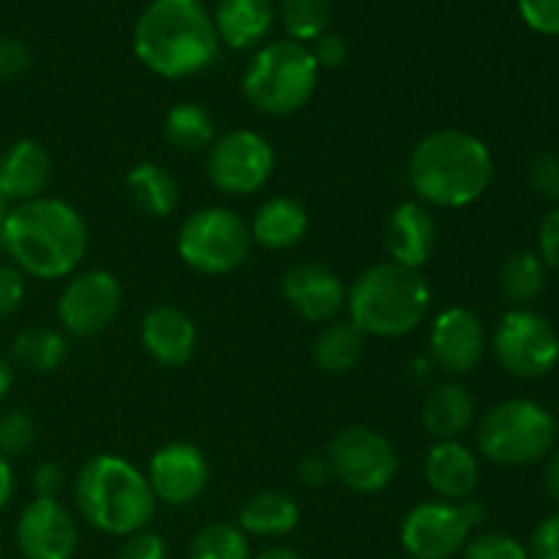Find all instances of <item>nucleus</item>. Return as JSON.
<instances>
[{
	"label": "nucleus",
	"mask_w": 559,
	"mask_h": 559,
	"mask_svg": "<svg viewBox=\"0 0 559 559\" xmlns=\"http://www.w3.org/2000/svg\"><path fill=\"white\" fill-rule=\"evenodd\" d=\"M74 502L93 530L112 538L147 530L156 513V497L145 473L118 453H98L74 478Z\"/></svg>",
	"instance_id": "nucleus-4"
},
{
	"label": "nucleus",
	"mask_w": 559,
	"mask_h": 559,
	"mask_svg": "<svg viewBox=\"0 0 559 559\" xmlns=\"http://www.w3.org/2000/svg\"><path fill=\"white\" fill-rule=\"evenodd\" d=\"M31 66V49L25 41L11 36H0V80H14L25 74Z\"/></svg>",
	"instance_id": "nucleus-40"
},
{
	"label": "nucleus",
	"mask_w": 559,
	"mask_h": 559,
	"mask_svg": "<svg viewBox=\"0 0 559 559\" xmlns=\"http://www.w3.org/2000/svg\"><path fill=\"white\" fill-rule=\"evenodd\" d=\"M527 551L530 559H559V513L535 527Z\"/></svg>",
	"instance_id": "nucleus-41"
},
{
	"label": "nucleus",
	"mask_w": 559,
	"mask_h": 559,
	"mask_svg": "<svg viewBox=\"0 0 559 559\" xmlns=\"http://www.w3.org/2000/svg\"><path fill=\"white\" fill-rule=\"evenodd\" d=\"M140 344L158 366L180 369L194 358L197 325L178 306L156 304L142 314Z\"/></svg>",
	"instance_id": "nucleus-18"
},
{
	"label": "nucleus",
	"mask_w": 559,
	"mask_h": 559,
	"mask_svg": "<svg viewBox=\"0 0 559 559\" xmlns=\"http://www.w3.org/2000/svg\"><path fill=\"white\" fill-rule=\"evenodd\" d=\"M407 180L426 207L462 211L495 183V156L489 145L469 131L437 129L415 142Z\"/></svg>",
	"instance_id": "nucleus-2"
},
{
	"label": "nucleus",
	"mask_w": 559,
	"mask_h": 559,
	"mask_svg": "<svg viewBox=\"0 0 559 559\" xmlns=\"http://www.w3.org/2000/svg\"><path fill=\"white\" fill-rule=\"evenodd\" d=\"M344 309L364 336L402 338L429 317L431 287L420 271L385 260L355 278Z\"/></svg>",
	"instance_id": "nucleus-5"
},
{
	"label": "nucleus",
	"mask_w": 559,
	"mask_h": 559,
	"mask_svg": "<svg viewBox=\"0 0 559 559\" xmlns=\"http://www.w3.org/2000/svg\"><path fill=\"white\" fill-rule=\"evenodd\" d=\"M278 16L293 41H314L328 31L331 22V0H282Z\"/></svg>",
	"instance_id": "nucleus-32"
},
{
	"label": "nucleus",
	"mask_w": 559,
	"mask_h": 559,
	"mask_svg": "<svg viewBox=\"0 0 559 559\" xmlns=\"http://www.w3.org/2000/svg\"><path fill=\"white\" fill-rule=\"evenodd\" d=\"M276 9L273 0H218L213 11V27L218 41L229 49L260 47L271 33Z\"/></svg>",
	"instance_id": "nucleus-24"
},
{
	"label": "nucleus",
	"mask_w": 559,
	"mask_h": 559,
	"mask_svg": "<svg viewBox=\"0 0 559 559\" xmlns=\"http://www.w3.org/2000/svg\"><path fill=\"white\" fill-rule=\"evenodd\" d=\"M9 211H11V202L5 200L3 191H0V227H3V222H5V216H9Z\"/></svg>",
	"instance_id": "nucleus-49"
},
{
	"label": "nucleus",
	"mask_w": 559,
	"mask_h": 559,
	"mask_svg": "<svg viewBox=\"0 0 559 559\" xmlns=\"http://www.w3.org/2000/svg\"><path fill=\"white\" fill-rule=\"evenodd\" d=\"M38 440V426L25 409H9L0 415V456L20 459L33 451Z\"/></svg>",
	"instance_id": "nucleus-33"
},
{
	"label": "nucleus",
	"mask_w": 559,
	"mask_h": 559,
	"mask_svg": "<svg viewBox=\"0 0 559 559\" xmlns=\"http://www.w3.org/2000/svg\"><path fill=\"white\" fill-rule=\"evenodd\" d=\"M123 306V284L115 273L91 267L69 276L58 295V320L63 333L76 338H93L107 331Z\"/></svg>",
	"instance_id": "nucleus-12"
},
{
	"label": "nucleus",
	"mask_w": 559,
	"mask_h": 559,
	"mask_svg": "<svg viewBox=\"0 0 559 559\" xmlns=\"http://www.w3.org/2000/svg\"><path fill=\"white\" fill-rule=\"evenodd\" d=\"M164 140L180 153L207 151L216 140V120L202 104L180 102L164 115Z\"/></svg>",
	"instance_id": "nucleus-29"
},
{
	"label": "nucleus",
	"mask_w": 559,
	"mask_h": 559,
	"mask_svg": "<svg viewBox=\"0 0 559 559\" xmlns=\"http://www.w3.org/2000/svg\"><path fill=\"white\" fill-rule=\"evenodd\" d=\"M52 180V158L38 140H16L0 153V191L11 205L44 197Z\"/></svg>",
	"instance_id": "nucleus-21"
},
{
	"label": "nucleus",
	"mask_w": 559,
	"mask_h": 559,
	"mask_svg": "<svg viewBox=\"0 0 559 559\" xmlns=\"http://www.w3.org/2000/svg\"><path fill=\"white\" fill-rule=\"evenodd\" d=\"M282 295L289 309L311 325L338 320L347 306V287L342 276L320 262H298L282 278Z\"/></svg>",
	"instance_id": "nucleus-17"
},
{
	"label": "nucleus",
	"mask_w": 559,
	"mask_h": 559,
	"mask_svg": "<svg viewBox=\"0 0 559 559\" xmlns=\"http://www.w3.org/2000/svg\"><path fill=\"white\" fill-rule=\"evenodd\" d=\"M189 559H251L249 538L240 533L238 524L213 522L194 535Z\"/></svg>",
	"instance_id": "nucleus-31"
},
{
	"label": "nucleus",
	"mask_w": 559,
	"mask_h": 559,
	"mask_svg": "<svg viewBox=\"0 0 559 559\" xmlns=\"http://www.w3.org/2000/svg\"><path fill=\"white\" fill-rule=\"evenodd\" d=\"M218 36L202 0H153L134 25V55L164 80H186L216 60Z\"/></svg>",
	"instance_id": "nucleus-3"
},
{
	"label": "nucleus",
	"mask_w": 559,
	"mask_h": 559,
	"mask_svg": "<svg viewBox=\"0 0 559 559\" xmlns=\"http://www.w3.org/2000/svg\"><path fill=\"white\" fill-rule=\"evenodd\" d=\"M530 186L546 200L559 202V156L551 151H538L527 169Z\"/></svg>",
	"instance_id": "nucleus-35"
},
{
	"label": "nucleus",
	"mask_w": 559,
	"mask_h": 559,
	"mask_svg": "<svg viewBox=\"0 0 559 559\" xmlns=\"http://www.w3.org/2000/svg\"><path fill=\"white\" fill-rule=\"evenodd\" d=\"M538 257L544 260L546 267L559 271V205L546 213L544 224L538 233Z\"/></svg>",
	"instance_id": "nucleus-42"
},
{
	"label": "nucleus",
	"mask_w": 559,
	"mask_h": 559,
	"mask_svg": "<svg viewBox=\"0 0 559 559\" xmlns=\"http://www.w3.org/2000/svg\"><path fill=\"white\" fill-rule=\"evenodd\" d=\"M544 489H546V495H549L551 500L559 506V453H555V456L549 459V464H546Z\"/></svg>",
	"instance_id": "nucleus-46"
},
{
	"label": "nucleus",
	"mask_w": 559,
	"mask_h": 559,
	"mask_svg": "<svg viewBox=\"0 0 559 559\" xmlns=\"http://www.w3.org/2000/svg\"><path fill=\"white\" fill-rule=\"evenodd\" d=\"M519 14L533 31L559 36V0H516Z\"/></svg>",
	"instance_id": "nucleus-36"
},
{
	"label": "nucleus",
	"mask_w": 559,
	"mask_h": 559,
	"mask_svg": "<svg viewBox=\"0 0 559 559\" xmlns=\"http://www.w3.org/2000/svg\"><path fill=\"white\" fill-rule=\"evenodd\" d=\"M475 533L462 502H420L404 516L399 538L409 559H453Z\"/></svg>",
	"instance_id": "nucleus-13"
},
{
	"label": "nucleus",
	"mask_w": 559,
	"mask_h": 559,
	"mask_svg": "<svg viewBox=\"0 0 559 559\" xmlns=\"http://www.w3.org/2000/svg\"><path fill=\"white\" fill-rule=\"evenodd\" d=\"M300 524V506L287 491H260L238 513V527L254 538H284Z\"/></svg>",
	"instance_id": "nucleus-25"
},
{
	"label": "nucleus",
	"mask_w": 559,
	"mask_h": 559,
	"mask_svg": "<svg viewBox=\"0 0 559 559\" xmlns=\"http://www.w3.org/2000/svg\"><path fill=\"white\" fill-rule=\"evenodd\" d=\"M462 555L464 559H530L527 546L506 533L469 535Z\"/></svg>",
	"instance_id": "nucleus-34"
},
{
	"label": "nucleus",
	"mask_w": 559,
	"mask_h": 559,
	"mask_svg": "<svg viewBox=\"0 0 559 559\" xmlns=\"http://www.w3.org/2000/svg\"><path fill=\"white\" fill-rule=\"evenodd\" d=\"M333 478L355 495H377L388 489L399 473L396 448L385 435L369 426H347L328 445Z\"/></svg>",
	"instance_id": "nucleus-9"
},
{
	"label": "nucleus",
	"mask_w": 559,
	"mask_h": 559,
	"mask_svg": "<svg viewBox=\"0 0 559 559\" xmlns=\"http://www.w3.org/2000/svg\"><path fill=\"white\" fill-rule=\"evenodd\" d=\"M251 243L271 251L295 249L309 233V211L300 200L287 194H276L257 207L254 218L249 222Z\"/></svg>",
	"instance_id": "nucleus-22"
},
{
	"label": "nucleus",
	"mask_w": 559,
	"mask_h": 559,
	"mask_svg": "<svg viewBox=\"0 0 559 559\" xmlns=\"http://www.w3.org/2000/svg\"><path fill=\"white\" fill-rule=\"evenodd\" d=\"M317 85L320 66L311 58V49L293 38H278L257 49L243 74L246 102L271 118L300 112L314 98Z\"/></svg>",
	"instance_id": "nucleus-6"
},
{
	"label": "nucleus",
	"mask_w": 559,
	"mask_h": 559,
	"mask_svg": "<svg viewBox=\"0 0 559 559\" xmlns=\"http://www.w3.org/2000/svg\"><path fill=\"white\" fill-rule=\"evenodd\" d=\"M126 191L131 202L151 218L173 216L180 202V186L167 167L156 162H142L126 175Z\"/></svg>",
	"instance_id": "nucleus-26"
},
{
	"label": "nucleus",
	"mask_w": 559,
	"mask_h": 559,
	"mask_svg": "<svg viewBox=\"0 0 559 559\" xmlns=\"http://www.w3.org/2000/svg\"><path fill=\"white\" fill-rule=\"evenodd\" d=\"M364 353L366 336L349 320H333L322 325L311 347L317 369L325 374H347L360 364Z\"/></svg>",
	"instance_id": "nucleus-27"
},
{
	"label": "nucleus",
	"mask_w": 559,
	"mask_h": 559,
	"mask_svg": "<svg viewBox=\"0 0 559 559\" xmlns=\"http://www.w3.org/2000/svg\"><path fill=\"white\" fill-rule=\"evenodd\" d=\"M31 486L36 497H44V500H58V495L66 486L63 467L55 462H41L36 469H33Z\"/></svg>",
	"instance_id": "nucleus-43"
},
{
	"label": "nucleus",
	"mask_w": 559,
	"mask_h": 559,
	"mask_svg": "<svg viewBox=\"0 0 559 559\" xmlns=\"http://www.w3.org/2000/svg\"><path fill=\"white\" fill-rule=\"evenodd\" d=\"M311 58H314V63L322 69H342L344 63H347L349 58V47L347 41H344L338 33H322V36H317L314 41H311Z\"/></svg>",
	"instance_id": "nucleus-38"
},
{
	"label": "nucleus",
	"mask_w": 559,
	"mask_h": 559,
	"mask_svg": "<svg viewBox=\"0 0 559 559\" xmlns=\"http://www.w3.org/2000/svg\"><path fill=\"white\" fill-rule=\"evenodd\" d=\"M424 429L440 440H462L475 420V399L467 385L456 380L437 382L424 399L420 407Z\"/></svg>",
	"instance_id": "nucleus-23"
},
{
	"label": "nucleus",
	"mask_w": 559,
	"mask_h": 559,
	"mask_svg": "<svg viewBox=\"0 0 559 559\" xmlns=\"http://www.w3.org/2000/svg\"><path fill=\"white\" fill-rule=\"evenodd\" d=\"M175 249L191 271L202 273V276H227L249 260V224L229 207H200L183 218Z\"/></svg>",
	"instance_id": "nucleus-8"
},
{
	"label": "nucleus",
	"mask_w": 559,
	"mask_h": 559,
	"mask_svg": "<svg viewBox=\"0 0 559 559\" xmlns=\"http://www.w3.org/2000/svg\"><path fill=\"white\" fill-rule=\"evenodd\" d=\"M295 473H298L300 484L309 486V489H320V486L331 484L333 480V469H331V462H328V453H309L306 459H300Z\"/></svg>",
	"instance_id": "nucleus-44"
},
{
	"label": "nucleus",
	"mask_w": 559,
	"mask_h": 559,
	"mask_svg": "<svg viewBox=\"0 0 559 559\" xmlns=\"http://www.w3.org/2000/svg\"><path fill=\"white\" fill-rule=\"evenodd\" d=\"M145 478L156 502L183 508L191 506L211 484V462L194 442L175 440L153 453Z\"/></svg>",
	"instance_id": "nucleus-14"
},
{
	"label": "nucleus",
	"mask_w": 559,
	"mask_h": 559,
	"mask_svg": "<svg viewBox=\"0 0 559 559\" xmlns=\"http://www.w3.org/2000/svg\"><path fill=\"white\" fill-rule=\"evenodd\" d=\"M25 300V276L11 262H0V320L14 314Z\"/></svg>",
	"instance_id": "nucleus-37"
},
{
	"label": "nucleus",
	"mask_w": 559,
	"mask_h": 559,
	"mask_svg": "<svg viewBox=\"0 0 559 559\" xmlns=\"http://www.w3.org/2000/svg\"><path fill=\"white\" fill-rule=\"evenodd\" d=\"M437 249V224L429 207L418 200L399 202L385 224L388 260L420 271Z\"/></svg>",
	"instance_id": "nucleus-19"
},
{
	"label": "nucleus",
	"mask_w": 559,
	"mask_h": 559,
	"mask_svg": "<svg viewBox=\"0 0 559 559\" xmlns=\"http://www.w3.org/2000/svg\"><path fill=\"white\" fill-rule=\"evenodd\" d=\"M118 559H169V551L162 535L151 533V530H140V533L126 538V544L118 551Z\"/></svg>",
	"instance_id": "nucleus-39"
},
{
	"label": "nucleus",
	"mask_w": 559,
	"mask_h": 559,
	"mask_svg": "<svg viewBox=\"0 0 559 559\" xmlns=\"http://www.w3.org/2000/svg\"><path fill=\"white\" fill-rule=\"evenodd\" d=\"M486 353V331L478 314L451 306L435 317L429 331V360L445 374H469Z\"/></svg>",
	"instance_id": "nucleus-16"
},
{
	"label": "nucleus",
	"mask_w": 559,
	"mask_h": 559,
	"mask_svg": "<svg viewBox=\"0 0 559 559\" xmlns=\"http://www.w3.org/2000/svg\"><path fill=\"white\" fill-rule=\"evenodd\" d=\"M254 559H304L295 549H287V546H271V549H262Z\"/></svg>",
	"instance_id": "nucleus-48"
},
{
	"label": "nucleus",
	"mask_w": 559,
	"mask_h": 559,
	"mask_svg": "<svg viewBox=\"0 0 559 559\" xmlns=\"http://www.w3.org/2000/svg\"><path fill=\"white\" fill-rule=\"evenodd\" d=\"M424 478L440 500H473L480 484V462L462 440H440L426 451Z\"/></svg>",
	"instance_id": "nucleus-20"
},
{
	"label": "nucleus",
	"mask_w": 559,
	"mask_h": 559,
	"mask_svg": "<svg viewBox=\"0 0 559 559\" xmlns=\"http://www.w3.org/2000/svg\"><path fill=\"white\" fill-rule=\"evenodd\" d=\"M11 388H14V364L0 355V402L9 396Z\"/></svg>",
	"instance_id": "nucleus-47"
},
{
	"label": "nucleus",
	"mask_w": 559,
	"mask_h": 559,
	"mask_svg": "<svg viewBox=\"0 0 559 559\" xmlns=\"http://www.w3.org/2000/svg\"><path fill=\"white\" fill-rule=\"evenodd\" d=\"M495 358L519 380L546 377L559 360V336L549 320L533 309H511L491 336Z\"/></svg>",
	"instance_id": "nucleus-10"
},
{
	"label": "nucleus",
	"mask_w": 559,
	"mask_h": 559,
	"mask_svg": "<svg viewBox=\"0 0 559 559\" xmlns=\"http://www.w3.org/2000/svg\"><path fill=\"white\" fill-rule=\"evenodd\" d=\"M205 169L218 191L233 197L257 194L276 173V151L271 140L251 129L222 134L207 147Z\"/></svg>",
	"instance_id": "nucleus-11"
},
{
	"label": "nucleus",
	"mask_w": 559,
	"mask_h": 559,
	"mask_svg": "<svg viewBox=\"0 0 559 559\" xmlns=\"http://www.w3.org/2000/svg\"><path fill=\"white\" fill-rule=\"evenodd\" d=\"M16 489V478H14V467H11L9 459L0 456V511L11 502Z\"/></svg>",
	"instance_id": "nucleus-45"
},
{
	"label": "nucleus",
	"mask_w": 559,
	"mask_h": 559,
	"mask_svg": "<svg viewBox=\"0 0 559 559\" xmlns=\"http://www.w3.org/2000/svg\"><path fill=\"white\" fill-rule=\"evenodd\" d=\"M500 289L516 309H527L544 295L546 265L535 251H516L500 267Z\"/></svg>",
	"instance_id": "nucleus-30"
},
{
	"label": "nucleus",
	"mask_w": 559,
	"mask_h": 559,
	"mask_svg": "<svg viewBox=\"0 0 559 559\" xmlns=\"http://www.w3.org/2000/svg\"><path fill=\"white\" fill-rule=\"evenodd\" d=\"M80 530L58 500L33 497L16 522V549L25 559H74Z\"/></svg>",
	"instance_id": "nucleus-15"
},
{
	"label": "nucleus",
	"mask_w": 559,
	"mask_h": 559,
	"mask_svg": "<svg viewBox=\"0 0 559 559\" xmlns=\"http://www.w3.org/2000/svg\"><path fill=\"white\" fill-rule=\"evenodd\" d=\"M478 451L500 467L544 462L557 445V424L533 399H506L480 418Z\"/></svg>",
	"instance_id": "nucleus-7"
},
{
	"label": "nucleus",
	"mask_w": 559,
	"mask_h": 559,
	"mask_svg": "<svg viewBox=\"0 0 559 559\" xmlns=\"http://www.w3.org/2000/svg\"><path fill=\"white\" fill-rule=\"evenodd\" d=\"M0 249L22 276L58 282L80 271L87 254V224L71 202L44 194L11 205L0 227Z\"/></svg>",
	"instance_id": "nucleus-1"
},
{
	"label": "nucleus",
	"mask_w": 559,
	"mask_h": 559,
	"mask_svg": "<svg viewBox=\"0 0 559 559\" xmlns=\"http://www.w3.org/2000/svg\"><path fill=\"white\" fill-rule=\"evenodd\" d=\"M69 358V342L55 328H25L11 342V360L33 374H52Z\"/></svg>",
	"instance_id": "nucleus-28"
}]
</instances>
